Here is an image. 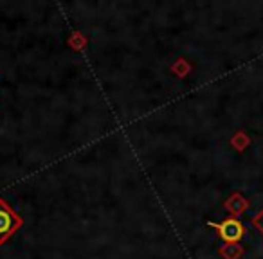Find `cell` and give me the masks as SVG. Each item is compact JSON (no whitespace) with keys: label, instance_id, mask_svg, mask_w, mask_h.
<instances>
[{"label":"cell","instance_id":"obj_1","mask_svg":"<svg viewBox=\"0 0 263 259\" xmlns=\"http://www.w3.org/2000/svg\"><path fill=\"white\" fill-rule=\"evenodd\" d=\"M22 218L9 207L8 202L0 198V245H4L22 227Z\"/></svg>","mask_w":263,"mask_h":259},{"label":"cell","instance_id":"obj_2","mask_svg":"<svg viewBox=\"0 0 263 259\" xmlns=\"http://www.w3.org/2000/svg\"><path fill=\"white\" fill-rule=\"evenodd\" d=\"M216 230H218L220 237L227 243H236V241L241 240L243 236V225H241L238 220H226L222 223H211Z\"/></svg>","mask_w":263,"mask_h":259}]
</instances>
